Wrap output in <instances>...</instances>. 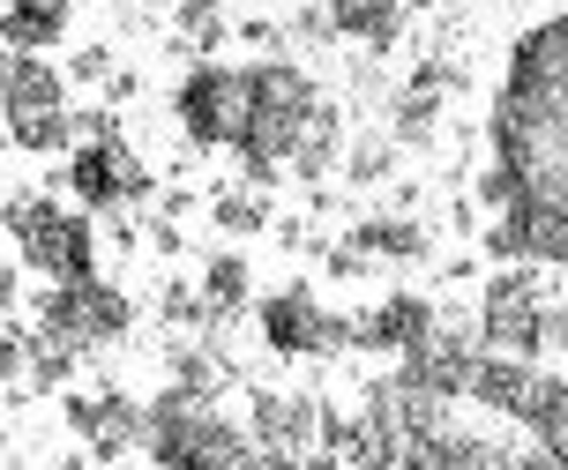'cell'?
Wrapping results in <instances>:
<instances>
[{"instance_id": "6da1fadb", "label": "cell", "mask_w": 568, "mask_h": 470, "mask_svg": "<svg viewBox=\"0 0 568 470\" xmlns=\"http://www.w3.org/2000/svg\"><path fill=\"white\" fill-rule=\"evenodd\" d=\"M322 105H329V98H322V83H314L292 53L247 60V127H240V142H232L240 180H255V187L292 180V157H300V142L314 135Z\"/></svg>"}, {"instance_id": "7a4b0ae2", "label": "cell", "mask_w": 568, "mask_h": 470, "mask_svg": "<svg viewBox=\"0 0 568 470\" xmlns=\"http://www.w3.org/2000/svg\"><path fill=\"white\" fill-rule=\"evenodd\" d=\"M142 456L165 470H210V463H262L255 426H232L217 411V396H195V388L165 381L150 396V441Z\"/></svg>"}, {"instance_id": "3957f363", "label": "cell", "mask_w": 568, "mask_h": 470, "mask_svg": "<svg viewBox=\"0 0 568 470\" xmlns=\"http://www.w3.org/2000/svg\"><path fill=\"white\" fill-rule=\"evenodd\" d=\"M8 247L23 269H38L45 284L60 277H90L98 269V210H68L38 187H8Z\"/></svg>"}, {"instance_id": "277c9868", "label": "cell", "mask_w": 568, "mask_h": 470, "mask_svg": "<svg viewBox=\"0 0 568 470\" xmlns=\"http://www.w3.org/2000/svg\"><path fill=\"white\" fill-rule=\"evenodd\" d=\"M494 262H539V269H568V157L531 165L524 194L494 210L479 232Z\"/></svg>"}, {"instance_id": "5b68a950", "label": "cell", "mask_w": 568, "mask_h": 470, "mask_svg": "<svg viewBox=\"0 0 568 470\" xmlns=\"http://www.w3.org/2000/svg\"><path fill=\"white\" fill-rule=\"evenodd\" d=\"M255 329H262V344H270L277 359H344V351H359V314H329L307 277L262 292Z\"/></svg>"}, {"instance_id": "8992f818", "label": "cell", "mask_w": 568, "mask_h": 470, "mask_svg": "<svg viewBox=\"0 0 568 470\" xmlns=\"http://www.w3.org/2000/svg\"><path fill=\"white\" fill-rule=\"evenodd\" d=\"M172 120H180L187 150H232L240 127H247V68L202 53L195 68L172 83Z\"/></svg>"}, {"instance_id": "52a82bcc", "label": "cell", "mask_w": 568, "mask_h": 470, "mask_svg": "<svg viewBox=\"0 0 568 470\" xmlns=\"http://www.w3.org/2000/svg\"><path fill=\"white\" fill-rule=\"evenodd\" d=\"M30 321H38V329H53L60 344H75V351H105V344H120V336L135 329V299L90 269V277H60V284H45Z\"/></svg>"}, {"instance_id": "ba28073f", "label": "cell", "mask_w": 568, "mask_h": 470, "mask_svg": "<svg viewBox=\"0 0 568 470\" xmlns=\"http://www.w3.org/2000/svg\"><path fill=\"white\" fill-rule=\"evenodd\" d=\"M479 336L494 351H524V359H546V284L539 262H501L479 292Z\"/></svg>"}, {"instance_id": "9c48e42d", "label": "cell", "mask_w": 568, "mask_h": 470, "mask_svg": "<svg viewBox=\"0 0 568 470\" xmlns=\"http://www.w3.org/2000/svg\"><path fill=\"white\" fill-rule=\"evenodd\" d=\"M68 194H75L83 210H98V217H113V210L150 202L158 180H150V165L128 150V135L113 127V135H83L75 150H68Z\"/></svg>"}, {"instance_id": "30bf717a", "label": "cell", "mask_w": 568, "mask_h": 470, "mask_svg": "<svg viewBox=\"0 0 568 470\" xmlns=\"http://www.w3.org/2000/svg\"><path fill=\"white\" fill-rule=\"evenodd\" d=\"M322 396L307 388H255L247 396V426L262 441V463H322Z\"/></svg>"}, {"instance_id": "8fae6325", "label": "cell", "mask_w": 568, "mask_h": 470, "mask_svg": "<svg viewBox=\"0 0 568 470\" xmlns=\"http://www.w3.org/2000/svg\"><path fill=\"white\" fill-rule=\"evenodd\" d=\"M60 418H68V433L98 456V470L120 463V456H142V441H150V403H135L128 388L68 396V403H60Z\"/></svg>"}, {"instance_id": "7c38bea8", "label": "cell", "mask_w": 568, "mask_h": 470, "mask_svg": "<svg viewBox=\"0 0 568 470\" xmlns=\"http://www.w3.org/2000/svg\"><path fill=\"white\" fill-rule=\"evenodd\" d=\"M434 336H442V306L426 299V292H382V299L359 314V351L404 359V351H419Z\"/></svg>"}, {"instance_id": "4fadbf2b", "label": "cell", "mask_w": 568, "mask_h": 470, "mask_svg": "<svg viewBox=\"0 0 568 470\" xmlns=\"http://www.w3.org/2000/svg\"><path fill=\"white\" fill-rule=\"evenodd\" d=\"M531 396H539V359H524V351H494V344H486L479 374H471V403L494 411V418H509V426H524Z\"/></svg>"}, {"instance_id": "5bb4252c", "label": "cell", "mask_w": 568, "mask_h": 470, "mask_svg": "<svg viewBox=\"0 0 568 470\" xmlns=\"http://www.w3.org/2000/svg\"><path fill=\"white\" fill-rule=\"evenodd\" d=\"M68 68H53L45 53H16L8 45V75H0V105H8V120H23V112H60L68 105Z\"/></svg>"}, {"instance_id": "9a60e30c", "label": "cell", "mask_w": 568, "mask_h": 470, "mask_svg": "<svg viewBox=\"0 0 568 470\" xmlns=\"http://www.w3.org/2000/svg\"><path fill=\"white\" fill-rule=\"evenodd\" d=\"M322 8H329L337 38L367 45V53H397L404 23H412V8H404V0H322Z\"/></svg>"}, {"instance_id": "2e32d148", "label": "cell", "mask_w": 568, "mask_h": 470, "mask_svg": "<svg viewBox=\"0 0 568 470\" xmlns=\"http://www.w3.org/2000/svg\"><path fill=\"white\" fill-rule=\"evenodd\" d=\"M352 239H359L374 262H397V269H419L426 254H434V232H426V217H412V210L359 217V224H352Z\"/></svg>"}, {"instance_id": "e0dca14e", "label": "cell", "mask_w": 568, "mask_h": 470, "mask_svg": "<svg viewBox=\"0 0 568 470\" xmlns=\"http://www.w3.org/2000/svg\"><path fill=\"white\" fill-rule=\"evenodd\" d=\"M524 441L539 448L546 463H568V374H539V396L524 411Z\"/></svg>"}, {"instance_id": "ac0fdd59", "label": "cell", "mask_w": 568, "mask_h": 470, "mask_svg": "<svg viewBox=\"0 0 568 470\" xmlns=\"http://www.w3.org/2000/svg\"><path fill=\"white\" fill-rule=\"evenodd\" d=\"M75 23V0H8V45L16 53H53Z\"/></svg>"}, {"instance_id": "d6986e66", "label": "cell", "mask_w": 568, "mask_h": 470, "mask_svg": "<svg viewBox=\"0 0 568 470\" xmlns=\"http://www.w3.org/2000/svg\"><path fill=\"white\" fill-rule=\"evenodd\" d=\"M202 292H210V306H217V321L247 314V306H255V269H247V254L217 247L210 262H202Z\"/></svg>"}, {"instance_id": "ffe728a7", "label": "cell", "mask_w": 568, "mask_h": 470, "mask_svg": "<svg viewBox=\"0 0 568 470\" xmlns=\"http://www.w3.org/2000/svg\"><path fill=\"white\" fill-rule=\"evenodd\" d=\"M442 105H449V90H426V83H404L397 105H389V135L404 150H426V142L442 135Z\"/></svg>"}, {"instance_id": "44dd1931", "label": "cell", "mask_w": 568, "mask_h": 470, "mask_svg": "<svg viewBox=\"0 0 568 470\" xmlns=\"http://www.w3.org/2000/svg\"><path fill=\"white\" fill-rule=\"evenodd\" d=\"M210 224L225 232V239H247V232H270V187H255V180H240V187H217L210 194Z\"/></svg>"}, {"instance_id": "7402d4cb", "label": "cell", "mask_w": 568, "mask_h": 470, "mask_svg": "<svg viewBox=\"0 0 568 470\" xmlns=\"http://www.w3.org/2000/svg\"><path fill=\"white\" fill-rule=\"evenodd\" d=\"M8 142L23 150V157H68L75 142H83V127H75V112H23V120H8Z\"/></svg>"}, {"instance_id": "603a6c76", "label": "cell", "mask_w": 568, "mask_h": 470, "mask_svg": "<svg viewBox=\"0 0 568 470\" xmlns=\"http://www.w3.org/2000/svg\"><path fill=\"white\" fill-rule=\"evenodd\" d=\"M344 165V112L322 105V120H314V135L300 142V157H292V180H307V187H322L329 172Z\"/></svg>"}, {"instance_id": "cb8c5ba5", "label": "cell", "mask_w": 568, "mask_h": 470, "mask_svg": "<svg viewBox=\"0 0 568 470\" xmlns=\"http://www.w3.org/2000/svg\"><path fill=\"white\" fill-rule=\"evenodd\" d=\"M172 30H180L195 53H225V38H232L225 0H180V8H172Z\"/></svg>"}, {"instance_id": "d4e9b609", "label": "cell", "mask_w": 568, "mask_h": 470, "mask_svg": "<svg viewBox=\"0 0 568 470\" xmlns=\"http://www.w3.org/2000/svg\"><path fill=\"white\" fill-rule=\"evenodd\" d=\"M397 135H359V142H344V180L352 187H382L389 172H397Z\"/></svg>"}, {"instance_id": "484cf974", "label": "cell", "mask_w": 568, "mask_h": 470, "mask_svg": "<svg viewBox=\"0 0 568 470\" xmlns=\"http://www.w3.org/2000/svg\"><path fill=\"white\" fill-rule=\"evenodd\" d=\"M68 75H75V83H113V53H105V45H83V53L68 60Z\"/></svg>"}, {"instance_id": "4316f807", "label": "cell", "mask_w": 568, "mask_h": 470, "mask_svg": "<svg viewBox=\"0 0 568 470\" xmlns=\"http://www.w3.org/2000/svg\"><path fill=\"white\" fill-rule=\"evenodd\" d=\"M546 344L568 359V299H546Z\"/></svg>"}]
</instances>
